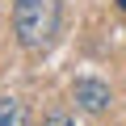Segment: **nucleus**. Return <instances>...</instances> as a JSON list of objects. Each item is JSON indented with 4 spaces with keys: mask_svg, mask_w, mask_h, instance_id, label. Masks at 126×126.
<instances>
[{
    "mask_svg": "<svg viewBox=\"0 0 126 126\" xmlns=\"http://www.w3.org/2000/svg\"><path fill=\"white\" fill-rule=\"evenodd\" d=\"M63 21V0H13V34L30 55H42Z\"/></svg>",
    "mask_w": 126,
    "mask_h": 126,
    "instance_id": "obj_1",
    "label": "nucleus"
},
{
    "mask_svg": "<svg viewBox=\"0 0 126 126\" xmlns=\"http://www.w3.org/2000/svg\"><path fill=\"white\" fill-rule=\"evenodd\" d=\"M72 97H76V101H80V109H88V113L109 109V84H101V80H76Z\"/></svg>",
    "mask_w": 126,
    "mask_h": 126,
    "instance_id": "obj_2",
    "label": "nucleus"
},
{
    "mask_svg": "<svg viewBox=\"0 0 126 126\" xmlns=\"http://www.w3.org/2000/svg\"><path fill=\"white\" fill-rule=\"evenodd\" d=\"M0 126H30V113L17 97H4L0 101Z\"/></svg>",
    "mask_w": 126,
    "mask_h": 126,
    "instance_id": "obj_3",
    "label": "nucleus"
},
{
    "mask_svg": "<svg viewBox=\"0 0 126 126\" xmlns=\"http://www.w3.org/2000/svg\"><path fill=\"white\" fill-rule=\"evenodd\" d=\"M42 126H76V122H72V118H67V113H50V118H46V122H42Z\"/></svg>",
    "mask_w": 126,
    "mask_h": 126,
    "instance_id": "obj_4",
    "label": "nucleus"
},
{
    "mask_svg": "<svg viewBox=\"0 0 126 126\" xmlns=\"http://www.w3.org/2000/svg\"><path fill=\"white\" fill-rule=\"evenodd\" d=\"M118 9H122V13H126V0H118Z\"/></svg>",
    "mask_w": 126,
    "mask_h": 126,
    "instance_id": "obj_5",
    "label": "nucleus"
}]
</instances>
